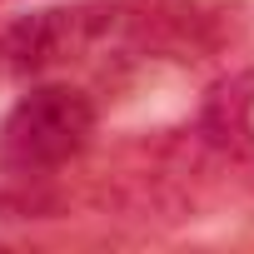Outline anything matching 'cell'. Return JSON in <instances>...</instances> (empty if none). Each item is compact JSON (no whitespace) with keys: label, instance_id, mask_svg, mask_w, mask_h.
<instances>
[{"label":"cell","instance_id":"6da1fadb","mask_svg":"<svg viewBox=\"0 0 254 254\" xmlns=\"http://www.w3.org/2000/svg\"><path fill=\"white\" fill-rule=\"evenodd\" d=\"M95 140V100L75 85H35L0 125V175L40 185Z\"/></svg>","mask_w":254,"mask_h":254},{"label":"cell","instance_id":"3957f363","mask_svg":"<svg viewBox=\"0 0 254 254\" xmlns=\"http://www.w3.org/2000/svg\"><path fill=\"white\" fill-rule=\"evenodd\" d=\"M194 145L229 165L254 160V70H229L204 90L194 115Z\"/></svg>","mask_w":254,"mask_h":254},{"label":"cell","instance_id":"7a4b0ae2","mask_svg":"<svg viewBox=\"0 0 254 254\" xmlns=\"http://www.w3.org/2000/svg\"><path fill=\"white\" fill-rule=\"evenodd\" d=\"M115 25V10H35L0 30V65L10 75H40Z\"/></svg>","mask_w":254,"mask_h":254}]
</instances>
